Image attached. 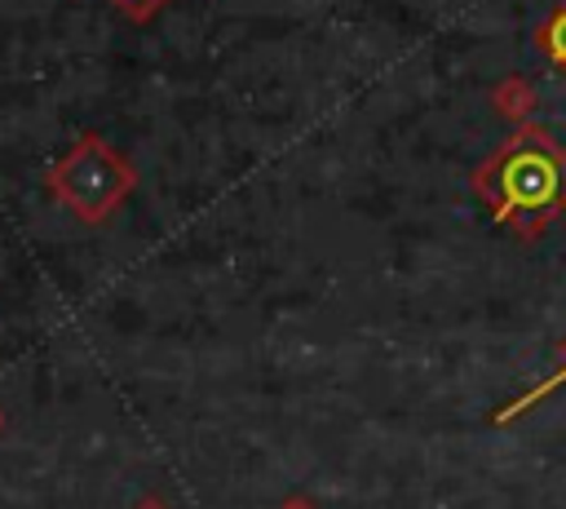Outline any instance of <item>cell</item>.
<instances>
[{
	"instance_id": "6da1fadb",
	"label": "cell",
	"mask_w": 566,
	"mask_h": 509,
	"mask_svg": "<svg viewBox=\"0 0 566 509\" xmlns=\"http://www.w3.org/2000/svg\"><path fill=\"white\" fill-rule=\"evenodd\" d=\"M473 190L495 226L535 239L566 212V146L539 124H522L473 168Z\"/></svg>"
},
{
	"instance_id": "7a4b0ae2",
	"label": "cell",
	"mask_w": 566,
	"mask_h": 509,
	"mask_svg": "<svg viewBox=\"0 0 566 509\" xmlns=\"http://www.w3.org/2000/svg\"><path fill=\"white\" fill-rule=\"evenodd\" d=\"M53 186H57V195H62L80 217L97 221V217H106V212L119 204V195L128 190V173H124V164H119L111 150H102V146H80V150L66 155V164L53 173Z\"/></svg>"
},
{
	"instance_id": "3957f363",
	"label": "cell",
	"mask_w": 566,
	"mask_h": 509,
	"mask_svg": "<svg viewBox=\"0 0 566 509\" xmlns=\"http://www.w3.org/2000/svg\"><path fill=\"white\" fill-rule=\"evenodd\" d=\"M562 385H566V336L557 341V367H553V372H548L544 381H535V385H531V389H526L522 398H513V403H504V407L495 412V425H509V420H517V416H526L531 407H539V403H544L548 394H557Z\"/></svg>"
},
{
	"instance_id": "277c9868",
	"label": "cell",
	"mask_w": 566,
	"mask_h": 509,
	"mask_svg": "<svg viewBox=\"0 0 566 509\" xmlns=\"http://www.w3.org/2000/svg\"><path fill=\"white\" fill-rule=\"evenodd\" d=\"M535 44H539V53H544V62L548 66H557L562 75H566V0L539 22V35H535Z\"/></svg>"
},
{
	"instance_id": "5b68a950",
	"label": "cell",
	"mask_w": 566,
	"mask_h": 509,
	"mask_svg": "<svg viewBox=\"0 0 566 509\" xmlns=\"http://www.w3.org/2000/svg\"><path fill=\"white\" fill-rule=\"evenodd\" d=\"M115 4H119L133 22H146V18H155V13H159V4H164V0H115Z\"/></svg>"
}]
</instances>
